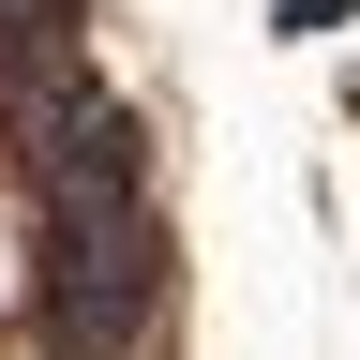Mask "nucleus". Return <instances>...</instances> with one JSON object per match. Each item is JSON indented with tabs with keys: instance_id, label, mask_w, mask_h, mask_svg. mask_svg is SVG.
Wrapping results in <instances>:
<instances>
[{
	"instance_id": "nucleus-2",
	"label": "nucleus",
	"mask_w": 360,
	"mask_h": 360,
	"mask_svg": "<svg viewBox=\"0 0 360 360\" xmlns=\"http://www.w3.org/2000/svg\"><path fill=\"white\" fill-rule=\"evenodd\" d=\"M75 15H90V0H0V90L60 75V60H75Z\"/></svg>"
},
{
	"instance_id": "nucleus-1",
	"label": "nucleus",
	"mask_w": 360,
	"mask_h": 360,
	"mask_svg": "<svg viewBox=\"0 0 360 360\" xmlns=\"http://www.w3.org/2000/svg\"><path fill=\"white\" fill-rule=\"evenodd\" d=\"M150 210H45V360H135L150 330Z\"/></svg>"
}]
</instances>
